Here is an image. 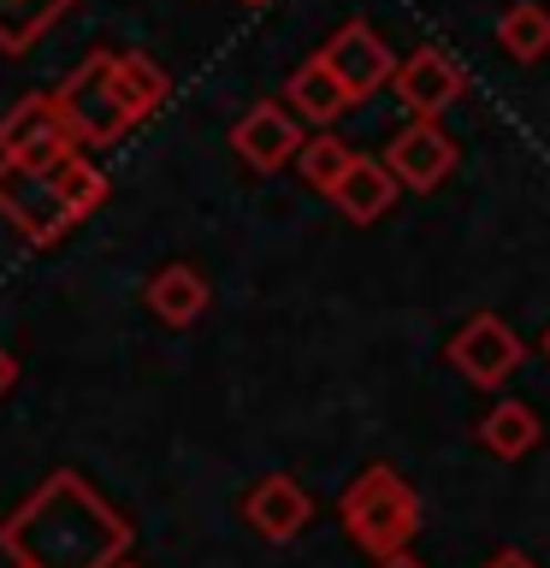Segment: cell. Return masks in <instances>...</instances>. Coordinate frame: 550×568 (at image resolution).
<instances>
[{
    "label": "cell",
    "instance_id": "6da1fadb",
    "mask_svg": "<svg viewBox=\"0 0 550 568\" xmlns=\"http://www.w3.org/2000/svg\"><path fill=\"white\" fill-rule=\"evenodd\" d=\"M12 568H119L131 557V521L78 468H53L0 527Z\"/></svg>",
    "mask_w": 550,
    "mask_h": 568
},
{
    "label": "cell",
    "instance_id": "7a4b0ae2",
    "mask_svg": "<svg viewBox=\"0 0 550 568\" xmlns=\"http://www.w3.org/2000/svg\"><path fill=\"white\" fill-rule=\"evenodd\" d=\"M337 521L349 527V539L367 550L373 562L397 557V550L415 545L420 532V491L390 468V462H367L361 474L337 497Z\"/></svg>",
    "mask_w": 550,
    "mask_h": 568
},
{
    "label": "cell",
    "instance_id": "3957f363",
    "mask_svg": "<svg viewBox=\"0 0 550 568\" xmlns=\"http://www.w3.org/2000/svg\"><path fill=\"white\" fill-rule=\"evenodd\" d=\"M53 101H60L71 136H78L83 149H106V142H119L124 131L142 124V106L131 101V89L119 83V53L113 48H95L83 65H71L65 83L53 89Z\"/></svg>",
    "mask_w": 550,
    "mask_h": 568
},
{
    "label": "cell",
    "instance_id": "277c9868",
    "mask_svg": "<svg viewBox=\"0 0 550 568\" xmlns=\"http://www.w3.org/2000/svg\"><path fill=\"white\" fill-rule=\"evenodd\" d=\"M0 213H7L35 248L60 243L65 231L78 225V213H71L60 184L48 178V166H24V160H7V154H0Z\"/></svg>",
    "mask_w": 550,
    "mask_h": 568
},
{
    "label": "cell",
    "instance_id": "5b68a950",
    "mask_svg": "<svg viewBox=\"0 0 550 568\" xmlns=\"http://www.w3.org/2000/svg\"><path fill=\"white\" fill-rule=\"evenodd\" d=\"M444 355H450V367L468 385L497 390L515 367L527 362V337L515 332L503 314H473V320H461V326H456V337L444 344Z\"/></svg>",
    "mask_w": 550,
    "mask_h": 568
},
{
    "label": "cell",
    "instance_id": "8992f818",
    "mask_svg": "<svg viewBox=\"0 0 550 568\" xmlns=\"http://www.w3.org/2000/svg\"><path fill=\"white\" fill-rule=\"evenodd\" d=\"M83 149L71 136V124L60 113L53 95H18L7 113H0V154L7 160H24V166H53L60 154Z\"/></svg>",
    "mask_w": 550,
    "mask_h": 568
},
{
    "label": "cell",
    "instance_id": "52a82bcc",
    "mask_svg": "<svg viewBox=\"0 0 550 568\" xmlns=\"http://www.w3.org/2000/svg\"><path fill=\"white\" fill-rule=\"evenodd\" d=\"M319 60L332 65V78L349 89V101H367L373 89H385L397 78V53L379 42V30L367 24V18H349V24H337L326 36V48H319Z\"/></svg>",
    "mask_w": 550,
    "mask_h": 568
},
{
    "label": "cell",
    "instance_id": "ba28073f",
    "mask_svg": "<svg viewBox=\"0 0 550 568\" xmlns=\"http://www.w3.org/2000/svg\"><path fill=\"white\" fill-rule=\"evenodd\" d=\"M302 119L291 101H255L248 113L231 124V149H237V160L248 172L273 178L278 166H291V160L302 154Z\"/></svg>",
    "mask_w": 550,
    "mask_h": 568
},
{
    "label": "cell",
    "instance_id": "9c48e42d",
    "mask_svg": "<svg viewBox=\"0 0 550 568\" xmlns=\"http://www.w3.org/2000/svg\"><path fill=\"white\" fill-rule=\"evenodd\" d=\"M385 166L397 172L403 190L426 195V190H438L444 178L461 166V149H456V136L444 131L438 119H408L403 131L385 142Z\"/></svg>",
    "mask_w": 550,
    "mask_h": 568
},
{
    "label": "cell",
    "instance_id": "30bf717a",
    "mask_svg": "<svg viewBox=\"0 0 550 568\" xmlns=\"http://www.w3.org/2000/svg\"><path fill=\"white\" fill-rule=\"evenodd\" d=\"M390 89H397V101L415 119H444L461 95H468V65H461L456 53H444V48H415L397 65Z\"/></svg>",
    "mask_w": 550,
    "mask_h": 568
},
{
    "label": "cell",
    "instance_id": "8fae6325",
    "mask_svg": "<svg viewBox=\"0 0 550 568\" xmlns=\"http://www.w3.org/2000/svg\"><path fill=\"white\" fill-rule=\"evenodd\" d=\"M243 521L261 532V539H273V545H291L302 527L314 521V497L308 486H302L296 474H266L248 486L243 497Z\"/></svg>",
    "mask_w": 550,
    "mask_h": 568
},
{
    "label": "cell",
    "instance_id": "7c38bea8",
    "mask_svg": "<svg viewBox=\"0 0 550 568\" xmlns=\"http://www.w3.org/2000/svg\"><path fill=\"white\" fill-rule=\"evenodd\" d=\"M397 172L385 166V154H355L349 160V172L337 178V190L326 195V202L344 213L349 225H379L385 213H390V202H397Z\"/></svg>",
    "mask_w": 550,
    "mask_h": 568
},
{
    "label": "cell",
    "instance_id": "4fadbf2b",
    "mask_svg": "<svg viewBox=\"0 0 550 568\" xmlns=\"http://www.w3.org/2000/svg\"><path fill=\"white\" fill-rule=\"evenodd\" d=\"M284 101L296 106L302 124H319V131H326V124H337V119H344L349 106H355L349 89L332 78V65L319 60V53H308V60H302L291 78H284Z\"/></svg>",
    "mask_w": 550,
    "mask_h": 568
},
{
    "label": "cell",
    "instance_id": "5bb4252c",
    "mask_svg": "<svg viewBox=\"0 0 550 568\" xmlns=\"http://www.w3.org/2000/svg\"><path fill=\"white\" fill-rule=\"evenodd\" d=\"M473 438H479V450L497 456V462H521V456L539 450L544 420H539V408H527V403L503 397L497 408H486V420L473 426Z\"/></svg>",
    "mask_w": 550,
    "mask_h": 568
},
{
    "label": "cell",
    "instance_id": "9a60e30c",
    "mask_svg": "<svg viewBox=\"0 0 550 568\" xmlns=\"http://www.w3.org/2000/svg\"><path fill=\"white\" fill-rule=\"evenodd\" d=\"M207 302H213V291L190 261H172L149 278V308L166 320V326H195V320L207 314Z\"/></svg>",
    "mask_w": 550,
    "mask_h": 568
},
{
    "label": "cell",
    "instance_id": "2e32d148",
    "mask_svg": "<svg viewBox=\"0 0 550 568\" xmlns=\"http://www.w3.org/2000/svg\"><path fill=\"white\" fill-rule=\"evenodd\" d=\"M71 12V0H0V53H30Z\"/></svg>",
    "mask_w": 550,
    "mask_h": 568
},
{
    "label": "cell",
    "instance_id": "e0dca14e",
    "mask_svg": "<svg viewBox=\"0 0 550 568\" xmlns=\"http://www.w3.org/2000/svg\"><path fill=\"white\" fill-rule=\"evenodd\" d=\"M497 48L509 53V60H544L550 53V12L544 7H532V0H515V7L497 18Z\"/></svg>",
    "mask_w": 550,
    "mask_h": 568
},
{
    "label": "cell",
    "instance_id": "ac0fdd59",
    "mask_svg": "<svg viewBox=\"0 0 550 568\" xmlns=\"http://www.w3.org/2000/svg\"><path fill=\"white\" fill-rule=\"evenodd\" d=\"M48 178L60 184V195L71 202V213H78V220H89V213H95V207L106 202V172H101V166H95V160H89L83 149L60 154V160L48 166Z\"/></svg>",
    "mask_w": 550,
    "mask_h": 568
},
{
    "label": "cell",
    "instance_id": "d6986e66",
    "mask_svg": "<svg viewBox=\"0 0 550 568\" xmlns=\"http://www.w3.org/2000/svg\"><path fill=\"white\" fill-rule=\"evenodd\" d=\"M349 160H355V149H349L344 136L319 131V136H308V142H302V154H296V172H302V184H308V190L332 195V190H337V178L349 172Z\"/></svg>",
    "mask_w": 550,
    "mask_h": 568
},
{
    "label": "cell",
    "instance_id": "ffe728a7",
    "mask_svg": "<svg viewBox=\"0 0 550 568\" xmlns=\"http://www.w3.org/2000/svg\"><path fill=\"white\" fill-rule=\"evenodd\" d=\"M119 83L131 89V101L142 106V119H154L160 106H166V95H172V78L149 60V53H136V48L119 53Z\"/></svg>",
    "mask_w": 550,
    "mask_h": 568
},
{
    "label": "cell",
    "instance_id": "44dd1931",
    "mask_svg": "<svg viewBox=\"0 0 550 568\" xmlns=\"http://www.w3.org/2000/svg\"><path fill=\"white\" fill-rule=\"evenodd\" d=\"M479 568H539V562H532L527 550H497V557H491V562H479Z\"/></svg>",
    "mask_w": 550,
    "mask_h": 568
},
{
    "label": "cell",
    "instance_id": "7402d4cb",
    "mask_svg": "<svg viewBox=\"0 0 550 568\" xmlns=\"http://www.w3.org/2000/svg\"><path fill=\"white\" fill-rule=\"evenodd\" d=\"M12 379H18V355H12L7 344H0V397L12 390Z\"/></svg>",
    "mask_w": 550,
    "mask_h": 568
},
{
    "label": "cell",
    "instance_id": "603a6c76",
    "mask_svg": "<svg viewBox=\"0 0 550 568\" xmlns=\"http://www.w3.org/2000/svg\"><path fill=\"white\" fill-rule=\"evenodd\" d=\"M373 568H426V562H420V557H408V550H397V557H379Z\"/></svg>",
    "mask_w": 550,
    "mask_h": 568
},
{
    "label": "cell",
    "instance_id": "cb8c5ba5",
    "mask_svg": "<svg viewBox=\"0 0 550 568\" xmlns=\"http://www.w3.org/2000/svg\"><path fill=\"white\" fill-rule=\"evenodd\" d=\"M539 349H544V355H550V326H544V337H539Z\"/></svg>",
    "mask_w": 550,
    "mask_h": 568
},
{
    "label": "cell",
    "instance_id": "d4e9b609",
    "mask_svg": "<svg viewBox=\"0 0 550 568\" xmlns=\"http://www.w3.org/2000/svg\"><path fill=\"white\" fill-rule=\"evenodd\" d=\"M243 7H266V0H243Z\"/></svg>",
    "mask_w": 550,
    "mask_h": 568
},
{
    "label": "cell",
    "instance_id": "484cf974",
    "mask_svg": "<svg viewBox=\"0 0 550 568\" xmlns=\"http://www.w3.org/2000/svg\"><path fill=\"white\" fill-rule=\"evenodd\" d=\"M119 568H136V562H119Z\"/></svg>",
    "mask_w": 550,
    "mask_h": 568
}]
</instances>
